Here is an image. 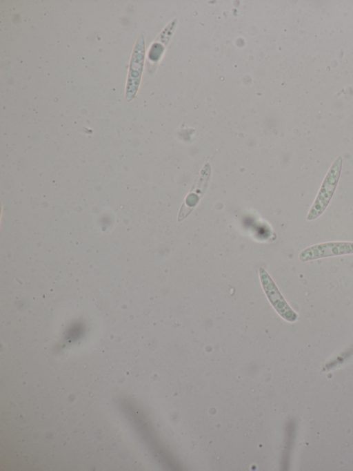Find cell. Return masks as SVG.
Masks as SVG:
<instances>
[{
	"instance_id": "obj_1",
	"label": "cell",
	"mask_w": 353,
	"mask_h": 471,
	"mask_svg": "<svg viewBox=\"0 0 353 471\" xmlns=\"http://www.w3.org/2000/svg\"><path fill=\"white\" fill-rule=\"evenodd\" d=\"M343 158L337 157L325 175L315 200L307 213L306 220L312 221L318 218L325 211L337 188L341 175Z\"/></svg>"
},
{
	"instance_id": "obj_2",
	"label": "cell",
	"mask_w": 353,
	"mask_h": 471,
	"mask_svg": "<svg viewBox=\"0 0 353 471\" xmlns=\"http://www.w3.org/2000/svg\"><path fill=\"white\" fill-rule=\"evenodd\" d=\"M353 254V242L335 241L316 244L302 250L299 258L301 262Z\"/></svg>"
},
{
	"instance_id": "obj_3",
	"label": "cell",
	"mask_w": 353,
	"mask_h": 471,
	"mask_svg": "<svg viewBox=\"0 0 353 471\" xmlns=\"http://www.w3.org/2000/svg\"><path fill=\"white\" fill-rule=\"evenodd\" d=\"M259 275L265 293L275 310L285 320L290 322L295 321L297 314L287 303L270 275L262 267L259 268Z\"/></svg>"
},
{
	"instance_id": "obj_4",
	"label": "cell",
	"mask_w": 353,
	"mask_h": 471,
	"mask_svg": "<svg viewBox=\"0 0 353 471\" xmlns=\"http://www.w3.org/2000/svg\"><path fill=\"white\" fill-rule=\"evenodd\" d=\"M210 164L206 163L201 171L200 176L196 178L190 193L187 195L181 206L178 216L179 222L189 215L205 192L210 180Z\"/></svg>"
}]
</instances>
